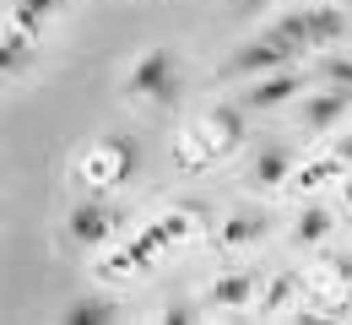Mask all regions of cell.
Returning <instances> with one entry per match:
<instances>
[{
	"instance_id": "5b68a950",
	"label": "cell",
	"mask_w": 352,
	"mask_h": 325,
	"mask_svg": "<svg viewBox=\"0 0 352 325\" xmlns=\"http://www.w3.org/2000/svg\"><path fill=\"white\" fill-rule=\"evenodd\" d=\"M114 223H120V212L109 201H76L71 206V238L76 244H103L114 233Z\"/></svg>"
},
{
	"instance_id": "6da1fadb",
	"label": "cell",
	"mask_w": 352,
	"mask_h": 325,
	"mask_svg": "<svg viewBox=\"0 0 352 325\" xmlns=\"http://www.w3.org/2000/svg\"><path fill=\"white\" fill-rule=\"evenodd\" d=\"M298 54H304V44H298L293 33L271 27V33H261V38L239 44V54L228 60V71H233V76H265V71H287Z\"/></svg>"
},
{
	"instance_id": "7a4b0ae2",
	"label": "cell",
	"mask_w": 352,
	"mask_h": 325,
	"mask_svg": "<svg viewBox=\"0 0 352 325\" xmlns=\"http://www.w3.org/2000/svg\"><path fill=\"white\" fill-rule=\"evenodd\" d=\"M179 93V60L168 49H146L125 76V98H152V103H174Z\"/></svg>"
},
{
	"instance_id": "7c38bea8",
	"label": "cell",
	"mask_w": 352,
	"mask_h": 325,
	"mask_svg": "<svg viewBox=\"0 0 352 325\" xmlns=\"http://www.w3.org/2000/svg\"><path fill=\"white\" fill-rule=\"evenodd\" d=\"M320 76H325L331 87H342V93H352V54H331V60L320 65Z\"/></svg>"
},
{
	"instance_id": "8992f818",
	"label": "cell",
	"mask_w": 352,
	"mask_h": 325,
	"mask_svg": "<svg viewBox=\"0 0 352 325\" xmlns=\"http://www.w3.org/2000/svg\"><path fill=\"white\" fill-rule=\"evenodd\" d=\"M347 103H352V93H342V87L304 98V125H309V131H331V125H342V120H347Z\"/></svg>"
},
{
	"instance_id": "5bb4252c",
	"label": "cell",
	"mask_w": 352,
	"mask_h": 325,
	"mask_svg": "<svg viewBox=\"0 0 352 325\" xmlns=\"http://www.w3.org/2000/svg\"><path fill=\"white\" fill-rule=\"evenodd\" d=\"M16 5H22L28 16H38V22H44L49 11H60V0H16Z\"/></svg>"
},
{
	"instance_id": "8fae6325",
	"label": "cell",
	"mask_w": 352,
	"mask_h": 325,
	"mask_svg": "<svg viewBox=\"0 0 352 325\" xmlns=\"http://www.w3.org/2000/svg\"><path fill=\"white\" fill-rule=\"evenodd\" d=\"M271 228L261 212H244V217H228V228H222V244H250V238H261Z\"/></svg>"
},
{
	"instance_id": "277c9868",
	"label": "cell",
	"mask_w": 352,
	"mask_h": 325,
	"mask_svg": "<svg viewBox=\"0 0 352 325\" xmlns=\"http://www.w3.org/2000/svg\"><path fill=\"white\" fill-rule=\"evenodd\" d=\"M304 93V76L287 65V71H265V76H255L250 87H244V109H282L287 98Z\"/></svg>"
},
{
	"instance_id": "30bf717a",
	"label": "cell",
	"mask_w": 352,
	"mask_h": 325,
	"mask_svg": "<svg viewBox=\"0 0 352 325\" xmlns=\"http://www.w3.org/2000/svg\"><path fill=\"white\" fill-rule=\"evenodd\" d=\"M293 233H298V244H320V238L331 233V212H325V206H304L298 223H293Z\"/></svg>"
},
{
	"instance_id": "9c48e42d",
	"label": "cell",
	"mask_w": 352,
	"mask_h": 325,
	"mask_svg": "<svg viewBox=\"0 0 352 325\" xmlns=\"http://www.w3.org/2000/svg\"><path fill=\"white\" fill-rule=\"evenodd\" d=\"M287 168H293V157H287L282 146H265L261 157H255V174H250V185L271 190V185H282V179H287Z\"/></svg>"
},
{
	"instance_id": "4fadbf2b",
	"label": "cell",
	"mask_w": 352,
	"mask_h": 325,
	"mask_svg": "<svg viewBox=\"0 0 352 325\" xmlns=\"http://www.w3.org/2000/svg\"><path fill=\"white\" fill-rule=\"evenodd\" d=\"M190 320H195L190 304H168V309H163V325H190Z\"/></svg>"
},
{
	"instance_id": "9a60e30c",
	"label": "cell",
	"mask_w": 352,
	"mask_h": 325,
	"mask_svg": "<svg viewBox=\"0 0 352 325\" xmlns=\"http://www.w3.org/2000/svg\"><path fill=\"white\" fill-rule=\"evenodd\" d=\"M261 5H265V0H233V11H239V16H255Z\"/></svg>"
},
{
	"instance_id": "52a82bcc",
	"label": "cell",
	"mask_w": 352,
	"mask_h": 325,
	"mask_svg": "<svg viewBox=\"0 0 352 325\" xmlns=\"http://www.w3.org/2000/svg\"><path fill=\"white\" fill-rule=\"evenodd\" d=\"M250 293H255V277L250 271H233V277H217L212 282V304H222V309H239V304H250Z\"/></svg>"
},
{
	"instance_id": "3957f363",
	"label": "cell",
	"mask_w": 352,
	"mask_h": 325,
	"mask_svg": "<svg viewBox=\"0 0 352 325\" xmlns=\"http://www.w3.org/2000/svg\"><path fill=\"white\" fill-rule=\"evenodd\" d=\"M276 27H282V33H293V38L309 49V44H331V38H342L347 16H342L336 5H298V11H287Z\"/></svg>"
},
{
	"instance_id": "2e32d148",
	"label": "cell",
	"mask_w": 352,
	"mask_h": 325,
	"mask_svg": "<svg viewBox=\"0 0 352 325\" xmlns=\"http://www.w3.org/2000/svg\"><path fill=\"white\" fill-rule=\"evenodd\" d=\"M347 152H352V141H347Z\"/></svg>"
},
{
	"instance_id": "ba28073f",
	"label": "cell",
	"mask_w": 352,
	"mask_h": 325,
	"mask_svg": "<svg viewBox=\"0 0 352 325\" xmlns=\"http://www.w3.org/2000/svg\"><path fill=\"white\" fill-rule=\"evenodd\" d=\"M65 325H120V309L109 298H76L65 309Z\"/></svg>"
}]
</instances>
